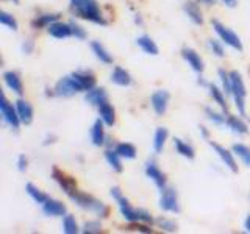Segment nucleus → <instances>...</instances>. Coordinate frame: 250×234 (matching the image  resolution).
Listing matches in <instances>:
<instances>
[{"mask_svg":"<svg viewBox=\"0 0 250 234\" xmlns=\"http://www.w3.org/2000/svg\"><path fill=\"white\" fill-rule=\"evenodd\" d=\"M211 147L214 148V152L217 153V156L222 159V162L225 164L227 167H229L231 172H238V164H236V161H234V156H233L234 153L233 152L227 150L225 147L219 145V144H213V142H211Z\"/></svg>","mask_w":250,"mask_h":234,"instance_id":"9b49d317","label":"nucleus"},{"mask_svg":"<svg viewBox=\"0 0 250 234\" xmlns=\"http://www.w3.org/2000/svg\"><path fill=\"white\" fill-rule=\"evenodd\" d=\"M114 150L119 153L122 158H125V159H133L136 156V148H135V145H131V144H128V142H121V144H117L116 147H114Z\"/></svg>","mask_w":250,"mask_h":234,"instance_id":"72a5a7b5","label":"nucleus"},{"mask_svg":"<svg viewBox=\"0 0 250 234\" xmlns=\"http://www.w3.org/2000/svg\"><path fill=\"white\" fill-rule=\"evenodd\" d=\"M106 98H108V96H106L105 89L104 88H96V86H94L92 89L86 91V94H84V100L88 101V103L96 105V106H99V105L104 103V101H106Z\"/></svg>","mask_w":250,"mask_h":234,"instance_id":"6ab92c4d","label":"nucleus"},{"mask_svg":"<svg viewBox=\"0 0 250 234\" xmlns=\"http://www.w3.org/2000/svg\"><path fill=\"white\" fill-rule=\"evenodd\" d=\"M18 169L21 170V172H23L27 169V158L23 155H21L19 156V159H18Z\"/></svg>","mask_w":250,"mask_h":234,"instance_id":"37998d69","label":"nucleus"},{"mask_svg":"<svg viewBox=\"0 0 250 234\" xmlns=\"http://www.w3.org/2000/svg\"><path fill=\"white\" fill-rule=\"evenodd\" d=\"M16 109H18V114H19V119H21V123H31L33 120V108L28 103V101L19 98L16 101Z\"/></svg>","mask_w":250,"mask_h":234,"instance_id":"dca6fc26","label":"nucleus"},{"mask_svg":"<svg viewBox=\"0 0 250 234\" xmlns=\"http://www.w3.org/2000/svg\"><path fill=\"white\" fill-rule=\"evenodd\" d=\"M219 78H221V83H222V89L227 96H231V78L230 74L225 72L224 69L219 70Z\"/></svg>","mask_w":250,"mask_h":234,"instance_id":"c9c22d12","label":"nucleus"},{"mask_svg":"<svg viewBox=\"0 0 250 234\" xmlns=\"http://www.w3.org/2000/svg\"><path fill=\"white\" fill-rule=\"evenodd\" d=\"M70 27H72V36H75L77 39H84L86 38V30L78 25L75 22H70Z\"/></svg>","mask_w":250,"mask_h":234,"instance_id":"79ce46f5","label":"nucleus"},{"mask_svg":"<svg viewBox=\"0 0 250 234\" xmlns=\"http://www.w3.org/2000/svg\"><path fill=\"white\" fill-rule=\"evenodd\" d=\"M167 136H169L167 130H166V128H163V127H160L158 130L155 131L153 148H155V152H156V153H161V152H163V147H164V144H166Z\"/></svg>","mask_w":250,"mask_h":234,"instance_id":"cd10ccee","label":"nucleus"},{"mask_svg":"<svg viewBox=\"0 0 250 234\" xmlns=\"http://www.w3.org/2000/svg\"><path fill=\"white\" fill-rule=\"evenodd\" d=\"M156 223L160 225V228H161L163 231H167V233H174V231H177V223H175V222H172V220H169V218H158V220H156Z\"/></svg>","mask_w":250,"mask_h":234,"instance_id":"a19ab883","label":"nucleus"},{"mask_svg":"<svg viewBox=\"0 0 250 234\" xmlns=\"http://www.w3.org/2000/svg\"><path fill=\"white\" fill-rule=\"evenodd\" d=\"M174 145H175V150H177V153H180L182 156H185V158H188V159H192L194 158V148L188 144V142H185V140H182V139H174Z\"/></svg>","mask_w":250,"mask_h":234,"instance_id":"7c9ffc66","label":"nucleus"},{"mask_svg":"<svg viewBox=\"0 0 250 234\" xmlns=\"http://www.w3.org/2000/svg\"><path fill=\"white\" fill-rule=\"evenodd\" d=\"M91 49H92L94 55L97 57V59H100V62H105V64H111V62H113L111 53H108V50H106L105 47L102 45L100 42L94 41V42L91 44Z\"/></svg>","mask_w":250,"mask_h":234,"instance_id":"393cba45","label":"nucleus"},{"mask_svg":"<svg viewBox=\"0 0 250 234\" xmlns=\"http://www.w3.org/2000/svg\"><path fill=\"white\" fill-rule=\"evenodd\" d=\"M70 8L75 11L78 18L92 23H99V25H106V20L96 0H70Z\"/></svg>","mask_w":250,"mask_h":234,"instance_id":"f257e3e1","label":"nucleus"},{"mask_svg":"<svg viewBox=\"0 0 250 234\" xmlns=\"http://www.w3.org/2000/svg\"><path fill=\"white\" fill-rule=\"evenodd\" d=\"M0 23L11 30H18V20H16L11 14H8L6 11H0Z\"/></svg>","mask_w":250,"mask_h":234,"instance_id":"e433bc0d","label":"nucleus"},{"mask_svg":"<svg viewBox=\"0 0 250 234\" xmlns=\"http://www.w3.org/2000/svg\"><path fill=\"white\" fill-rule=\"evenodd\" d=\"M0 114H2L3 122L10 125L11 128H14V130L19 128L21 119H19L18 109H16V105L13 106V103L8 101L5 94H2V97H0Z\"/></svg>","mask_w":250,"mask_h":234,"instance_id":"0eeeda50","label":"nucleus"},{"mask_svg":"<svg viewBox=\"0 0 250 234\" xmlns=\"http://www.w3.org/2000/svg\"><path fill=\"white\" fill-rule=\"evenodd\" d=\"M200 133H202L203 137H208V130L205 127H200Z\"/></svg>","mask_w":250,"mask_h":234,"instance_id":"09e8293b","label":"nucleus"},{"mask_svg":"<svg viewBox=\"0 0 250 234\" xmlns=\"http://www.w3.org/2000/svg\"><path fill=\"white\" fill-rule=\"evenodd\" d=\"M205 113L208 116V119L213 122L214 125H225L227 123V119H225V116L221 114V113H216L214 109H211V108H207L205 109Z\"/></svg>","mask_w":250,"mask_h":234,"instance_id":"4c0bfd02","label":"nucleus"},{"mask_svg":"<svg viewBox=\"0 0 250 234\" xmlns=\"http://www.w3.org/2000/svg\"><path fill=\"white\" fill-rule=\"evenodd\" d=\"M82 231L84 234H97V233L102 231V225L97 220H89V222H86L83 225V230Z\"/></svg>","mask_w":250,"mask_h":234,"instance_id":"58836bf2","label":"nucleus"},{"mask_svg":"<svg viewBox=\"0 0 250 234\" xmlns=\"http://www.w3.org/2000/svg\"><path fill=\"white\" fill-rule=\"evenodd\" d=\"M42 213L50 217H62V215H66V205H62L58 200L49 198L42 205Z\"/></svg>","mask_w":250,"mask_h":234,"instance_id":"ddd939ff","label":"nucleus"},{"mask_svg":"<svg viewBox=\"0 0 250 234\" xmlns=\"http://www.w3.org/2000/svg\"><path fill=\"white\" fill-rule=\"evenodd\" d=\"M150 103H152V108L153 111L158 114V116H163L164 113L167 111V105H169V92L167 91H155L152 94V98H150Z\"/></svg>","mask_w":250,"mask_h":234,"instance_id":"1a4fd4ad","label":"nucleus"},{"mask_svg":"<svg viewBox=\"0 0 250 234\" xmlns=\"http://www.w3.org/2000/svg\"><path fill=\"white\" fill-rule=\"evenodd\" d=\"M230 78H231V96L234 98V105L238 108V113L241 116H244L246 114V96H247L246 83L242 80V77L238 70L230 72Z\"/></svg>","mask_w":250,"mask_h":234,"instance_id":"20e7f679","label":"nucleus"},{"mask_svg":"<svg viewBox=\"0 0 250 234\" xmlns=\"http://www.w3.org/2000/svg\"><path fill=\"white\" fill-rule=\"evenodd\" d=\"M211 25H213V28H214V31L217 33V36L221 38V41H224L227 45H230L231 49H234V50H238V52L242 50L241 39H239V36L234 33L233 30L227 28L224 23H221L219 20H213V22H211Z\"/></svg>","mask_w":250,"mask_h":234,"instance_id":"39448f33","label":"nucleus"},{"mask_svg":"<svg viewBox=\"0 0 250 234\" xmlns=\"http://www.w3.org/2000/svg\"><path fill=\"white\" fill-rule=\"evenodd\" d=\"M160 208L166 213H178V197L174 187H164L160 197Z\"/></svg>","mask_w":250,"mask_h":234,"instance_id":"6e6552de","label":"nucleus"},{"mask_svg":"<svg viewBox=\"0 0 250 234\" xmlns=\"http://www.w3.org/2000/svg\"><path fill=\"white\" fill-rule=\"evenodd\" d=\"M75 77V80L80 83V86L83 88V91H89L96 86V77H94L91 72H86V70H77V72L72 74Z\"/></svg>","mask_w":250,"mask_h":234,"instance_id":"aec40b11","label":"nucleus"},{"mask_svg":"<svg viewBox=\"0 0 250 234\" xmlns=\"http://www.w3.org/2000/svg\"><path fill=\"white\" fill-rule=\"evenodd\" d=\"M146 175L150 178L152 181L156 184V187H160L161 191L164 189V187H166V176H164L161 169L156 166L155 161H148L146 164Z\"/></svg>","mask_w":250,"mask_h":234,"instance_id":"9d476101","label":"nucleus"},{"mask_svg":"<svg viewBox=\"0 0 250 234\" xmlns=\"http://www.w3.org/2000/svg\"><path fill=\"white\" fill-rule=\"evenodd\" d=\"M60 16L58 14H42V16H38V18L31 22V25L35 28H49L53 22L58 20Z\"/></svg>","mask_w":250,"mask_h":234,"instance_id":"bb28decb","label":"nucleus"},{"mask_svg":"<svg viewBox=\"0 0 250 234\" xmlns=\"http://www.w3.org/2000/svg\"><path fill=\"white\" fill-rule=\"evenodd\" d=\"M208 89H209V94L211 97H213L214 103H217V106L222 109V111H229V105H227V98L225 96L227 94L224 92V89H219L216 84H208Z\"/></svg>","mask_w":250,"mask_h":234,"instance_id":"4be33fe9","label":"nucleus"},{"mask_svg":"<svg viewBox=\"0 0 250 234\" xmlns=\"http://www.w3.org/2000/svg\"><path fill=\"white\" fill-rule=\"evenodd\" d=\"M99 116L108 127H113L116 122V111H114V108L108 103V100L104 101L102 105H99Z\"/></svg>","mask_w":250,"mask_h":234,"instance_id":"412c9836","label":"nucleus"},{"mask_svg":"<svg viewBox=\"0 0 250 234\" xmlns=\"http://www.w3.org/2000/svg\"><path fill=\"white\" fill-rule=\"evenodd\" d=\"M136 42L147 55H158V47H156V44L148 36H139L136 39Z\"/></svg>","mask_w":250,"mask_h":234,"instance_id":"c756f323","label":"nucleus"},{"mask_svg":"<svg viewBox=\"0 0 250 234\" xmlns=\"http://www.w3.org/2000/svg\"><path fill=\"white\" fill-rule=\"evenodd\" d=\"M222 2H224L227 6H230V8L236 6V0H222Z\"/></svg>","mask_w":250,"mask_h":234,"instance_id":"49530a36","label":"nucleus"},{"mask_svg":"<svg viewBox=\"0 0 250 234\" xmlns=\"http://www.w3.org/2000/svg\"><path fill=\"white\" fill-rule=\"evenodd\" d=\"M49 33H50V36L57 38V39L69 38V36H72V27H70V22L66 23V22L57 20L49 27Z\"/></svg>","mask_w":250,"mask_h":234,"instance_id":"4468645a","label":"nucleus"},{"mask_svg":"<svg viewBox=\"0 0 250 234\" xmlns=\"http://www.w3.org/2000/svg\"><path fill=\"white\" fill-rule=\"evenodd\" d=\"M3 81L5 84L10 88L13 92H16L18 96L23 92V84H22V80L18 72H13V70H8V72L3 74Z\"/></svg>","mask_w":250,"mask_h":234,"instance_id":"2eb2a0df","label":"nucleus"},{"mask_svg":"<svg viewBox=\"0 0 250 234\" xmlns=\"http://www.w3.org/2000/svg\"><path fill=\"white\" fill-rule=\"evenodd\" d=\"M231 152L238 156V158L244 162V166H249L250 167V148L244 144H234Z\"/></svg>","mask_w":250,"mask_h":234,"instance_id":"473e14b6","label":"nucleus"},{"mask_svg":"<svg viewBox=\"0 0 250 234\" xmlns=\"http://www.w3.org/2000/svg\"><path fill=\"white\" fill-rule=\"evenodd\" d=\"M182 55L185 61L192 67V70H195V72H199V74L203 72V59L200 58V55L197 52L192 49H183Z\"/></svg>","mask_w":250,"mask_h":234,"instance_id":"f3484780","label":"nucleus"},{"mask_svg":"<svg viewBox=\"0 0 250 234\" xmlns=\"http://www.w3.org/2000/svg\"><path fill=\"white\" fill-rule=\"evenodd\" d=\"M227 127H229L233 133H236V135H246L249 131L246 122L241 119V117H236V116H229L227 117Z\"/></svg>","mask_w":250,"mask_h":234,"instance_id":"5701e85b","label":"nucleus"},{"mask_svg":"<svg viewBox=\"0 0 250 234\" xmlns=\"http://www.w3.org/2000/svg\"><path fill=\"white\" fill-rule=\"evenodd\" d=\"M208 47L211 49V52H213L216 57L219 58H222L225 57V50H224V45L219 42V41H214V39H209L208 41Z\"/></svg>","mask_w":250,"mask_h":234,"instance_id":"ea45409f","label":"nucleus"},{"mask_svg":"<svg viewBox=\"0 0 250 234\" xmlns=\"http://www.w3.org/2000/svg\"><path fill=\"white\" fill-rule=\"evenodd\" d=\"M52 176H53V179L57 181L58 184H60V187L62 191H64L67 195H70L74 191H77V187H75V184H74V181L70 178H67L62 172H60L57 167L53 169V172H52Z\"/></svg>","mask_w":250,"mask_h":234,"instance_id":"a211bd4d","label":"nucleus"},{"mask_svg":"<svg viewBox=\"0 0 250 234\" xmlns=\"http://www.w3.org/2000/svg\"><path fill=\"white\" fill-rule=\"evenodd\" d=\"M22 50L25 52V53H31V50H33V41H25V44L22 45Z\"/></svg>","mask_w":250,"mask_h":234,"instance_id":"a18cd8bd","label":"nucleus"},{"mask_svg":"<svg viewBox=\"0 0 250 234\" xmlns=\"http://www.w3.org/2000/svg\"><path fill=\"white\" fill-rule=\"evenodd\" d=\"M244 226H246V231H247V233H250V214H249V215H247V218H246Z\"/></svg>","mask_w":250,"mask_h":234,"instance_id":"de8ad7c7","label":"nucleus"},{"mask_svg":"<svg viewBox=\"0 0 250 234\" xmlns=\"http://www.w3.org/2000/svg\"><path fill=\"white\" fill-rule=\"evenodd\" d=\"M78 92H83V88L80 86L75 80V77L70 74L67 77H62L61 80L55 84V94L60 97H70V96H75Z\"/></svg>","mask_w":250,"mask_h":234,"instance_id":"423d86ee","label":"nucleus"},{"mask_svg":"<svg viewBox=\"0 0 250 234\" xmlns=\"http://www.w3.org/2000/svg\"><path fill=\"white\" fill-rule=\"evenodd\" d=\"M111 81L117 86H128L131 84V75L122 67H114L111 74Z\"/></svg>","mask_w":250,"mask_h":234,"instance_id":"b1692460","label":"nucleus"},{"mask_svg":"<svg viewBox=\"0 0 250 234\" xmlns=\"http://www.w3.org/2000/svg\"><path fill=\"white\" fill-rule=\"evenodd\" d=\"M105 159L108 161V164L111 166L116 172H122V156L117 153L116 150H111V148H108L105 152Z\"/></svg>","mask_w":250,"mask_h":234,"instance_id":"2f4dec72","label":"nucleus"},{"mask_svg":"<svg viewBox=\"0 0 250 234\" xmlns=\"http://www.w3.org/2000/svg\"><path fill=\"white\" fill-rule=\"evenodd\" d=\"M62 231L66 234H77L80 231L74 215H64V218H62Z\"/></svg>","mask_w":250,"mask_h":234,"instance_id":"f704fd0d","label":"nucleus"},{"mask_svg":"<svg viewBox=\"0 0 250 234\" xmlns=\"http://www.w3.org/2000/svg\"><path fill=\"white\" fill-rule=\"evenodd\" d=\"M25 191H27V194L30 195V197L38 203V205H44V203L49 200V195L44 194L42 191H39L38 187L35 184H31V183H28L25 186Z\"/></svg>","mask_w":250,"mask_h":234,"instance_id":"c85d7f7f","label":"nucleus"},{"mask_svg":"<svg viewBox=\"0 0 250 234\" xmlns=\"http://www.w3.org/2000/svg\"><path fill=\"white\" fill-rule=\"evenodd\" d=\"M13 2H14V3H18V2H19V0H13Z\"/></svg>","mask_w":250,"mask_h":234,"instance_id":"3c124183","label":"nucleus"},{"mask_svg":"<svg viewBox=\"0 0 250 234\" xmlns=\"http://www.w3.org/2000/svg\"><path fill=\"white\" fill-rule=\"evenodd\" d=\"M69 198L72 200L75 205H78L83 209H88L91 213H94L99 217H106L108 215V208L105 203H102L100 200L91 197V195L80 192V191H74L72 194L69 195Z\"/></svg>","mask_w":250,"mask_h":234,"instance_id":"f03ea898","label":"nucleus"},{"mask_svg":"<svg viewBox=\"0 0 250 234\" xmlns=\"http://www.w3.org/2000/svg\"><path fill=\"white\" fill-rule=\"evenodd\" d=\"M105 122L99 119L94 122L92 125V128H91V140H92V144L94 145H97V147H102V145H105L106 144V135H105Z\"/></svg>","mask_w":250,"mask_h":234,"instance_id":"f8f14e48","label":"nucleus"},{"mask_svg":"<svg viewBox=\"0 0 250 234\" xmlns=\"http://www.w3.org/2000/svg\"><path fill=\"white\" fill-rule=\"evenodd\" d=\"M185 13L188 14V18H189L195 25H202L203 23V18H202V11L200 8L197 6V3L194 2H189L185 5Z\"/></svg>","mask_w":250,"mask_h":234,"instance_id":"a878e982","label":"nucleus"},{"mask_svg":"<svg viewBox=\"0 0 250 234\" xmlns=\"http://www.w3.org/2000/svg\"><path fill=\"white\" fill-rule=\"evenodd\" d=\"M111 197L116 200V201H119L124 195H122V192H121V189L119 187H111Z\"/></svg>","mask_w":250,"mask_h":234,"instance_id":"c03bdc74","label":"nucleus"},{"mask_svg":"<svg viewBox=\"0 0 250 234\" xmlns=\"http://www.w3.org/2000/svg\"><path fill=\"white\" fill-rule=\"evenodd\" d=\"M117 205H119L122 217L127 222H130V223H147V225H152L153 223V217L150 215V213H148V211L133 208L130 203H128V200L125 198V197H122L119 201H117Z\"/></svg>","mask_w":250,"mask_h":234,"instance_id":"7ed1b4c3","label":"nucleus"},{"mask_svg":"<svg viewBox=\"0 0 250 234\" xmlns=\"http://www.w3.org/2000/svg\"><path fill=\"white\" fill-rule=\"evenodd\" d=\"M203 2H205L207 5H216L217 0H203Z\"/></svg>","mask_w":250,"mask_h":234,"instance_id":"8fccbe9b","label":"nucleus"}]
</instances>
